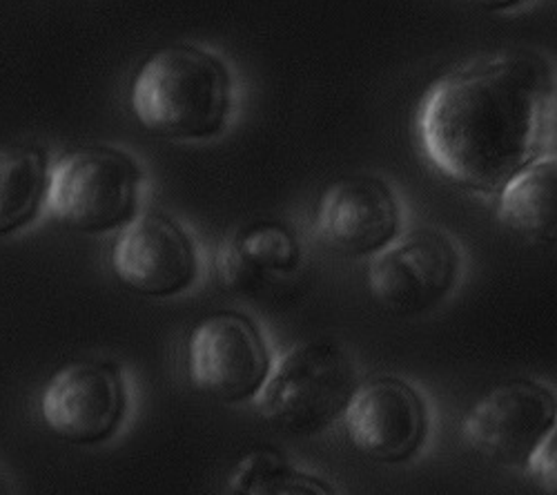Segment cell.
I'll use <instances>...</instances> for the list:
<instances>
[{"label": "cell", "instance_id": "obj_1", "mask_svg": "<svg viewBox=\"0 0 557 495\" xmlns=\"http://www.w3.org/2000/svg\"><path fill=\"white\" fill-rule=\"evenodd\" d=\"M553 70L537 52H497L431 83L414 116L429 165L448 184L495 197L544 154Z\"/></svg>", "mask_w": 557, "mask_h": 495}, {"label": "cell", "instance_id": "obj_2", "mask_svg": "<svg viewBox=\"0 0 557 495\" xmlns=\"http://www.w3.org/2000/svg\"><path fill=\"white\" fill-rule=\"evenodd\" d=\"M136 121L170 141H212L235 112V76L199 45L174 42L138 65L129 85Z\"/></svg>", "mask_w": 557, "mask_h": 495}, {"label": "cell", "instance_id": "obj_3", "mask_svg": "<svg viewBox=\"0 0 557 495\" xmlns=\"http://www.w3.org/2000/svg\"><path fill=\"white\" fill-rule=\"evenodd\" d=\"M357 386V364L342 344L308 339L272 362L255 407L272 426L308 437L342 420Z\"/></svg>", "mask_w": 557, "mask_h": 495}, {"label": "cell", "instance_id": "obj_4", "mask_svg": "<svg viewBox=\"0 0 557 495\" xmlns=\"http://www.w3.org/2000/svg\"><path fill=\"white\" fill-rule=\"evenodd\" d=\"M144 170L114 148H78L63 154L48 174L45 206L63 226L106 235L136 216Z\"/></svg>", "mask_w": 557, "mask_h": 495}, {"label": "cell", "instance_id": "obj_5", "mask_svg": "<svg viewBox=\"0 0 557 495\" xmlns=\"http://www.w3.org/2000/svg\"><path fill=\"white\" fill-rule=\"evenodd\" d=\"M461 275L455 242L435 228L399 235L366 268L368 293L397 318H422L448 299Z\"/></svg>", "mask_w": 557, "mask_h": 495}, {"label": "cell", "instance_id": "obj_6", "mask_svg": "<svg viewBox=\"0 0 557 495\" xmlns=\"http://www.w3.org/2000/svg\"><path fill=\"white\" fill-rule=\"evenodd\" d=\"M557 404L550 388L508 380L484 393L461 420V440L484 460L529 469L540 448L555 440Z\"/></svg>", "mask_w": 557, "mask_h": 495}, {"label": "cell", "instance_id": "obj_7", "mask_svg": "<svg viewBox=\"0 0 557 495\" xmlns=\"http://www.w3.org/2000/svg\"><path fill=\"white\" fill-rule=\"evenodd\" d=\"M272 362L261 329L248 314L235 310L203 318L190 331L185 350V367L195 388L225 404L255 399Z\"/></svg>", "mask_w": 557, "mask_h": 495}, {"label": "cell", "instance_id": "obj_8", "mask_svg": "<svg viewBox=\"0 0 557 495\" xmlns=\"http://www.w3.org/2000/svg\"><path fill=\"white\" fill-rule=\"evenodd\" d=\"M110 263L125 288L154 299L190 290L201 273L195 237L163 212L136 214L125 223L114 239Z\"/></svg>", "mask_w": 557, "mask_h": 495}, {"label": "cell", "instance_id": "obj_9", "mask_svg": "<svg viewBox=\"0 0 557 495\" xmlns=\"http://www.w3.org/2000/svg\"><path fill=\"white\" fill-rule=\"evenodd\" d=\"M342 420L355 451L384 465L408 462L429 437L426 399L399 378L359 384Z\"/></svg>", "mask_w": 557, "mask_h": 495}, {"label": "cell", "instance_id": "obj_10", "mask_svg": "<svg viewBox=\"0 0 557 495\" xmlns=\"http://www.w3.org/2000/svg\"><path fill=\"white\" fill-rule=\"evenodd\" d=\"M48 429L72 444L110 440L127 413L121 371L108 362H74L59 369L40 397Z\"/></svg>", "mask_w": 557, "mask_h": 495}, {"label": "cell", "instance_id": "obj_11", "mask_svg": "<svg viewBox=\"0 0 557 495\" xmlns=\"http://www.w3.org/2000/svg\"><path fill=\"white\" fill-rule=\"evenodd\" d=\"M314 235L339 255L375 257L401 235L399 199L380 176H344L319 197Z\"/></svg>", "mask_w": 557, "mask_h": 495}, {"label": "cell", "instance_id": "obj_12", "mask_svg": "<svg viewBox=\"0 0 557 495\" xmlns=\"http://www.w3.org/2000/svg\"><path fill=\"white\" fill-rule=\"evenodd\" d=\"M299 237L276 221L255 223L225 239L216 252V277L223 288L255 295L272 280L288 277L301 268Z\"/></svg>", "mask_w": 557, "mask_h": 495}, {"label": "cell", "instance_id": "obj_13", "mask_svg": "<svg viewBox=\"0 0 557 495\" xmlns=\"http://www.w3.org/2000/svg\"><path fill=\"white\" fill-rule=\"evenodd\" d=\"M555 157L540 154L495 193L497 219L531 242L555 239Z\"/></svg>", "mask_w": 557, "mask_h": 495}, {"label": "cell", "instance_id": "obj_14", "mask_svg": "<svg viewBox=\"0 0 557 495\" xmlns=\"http://www.w3.org/2000/svg\"><path fill=\"white\" fill-rule=\"evenodd\" d=\"M227 495H337L335 486L295 467L282 451L257 446L227 473Z\"/></svg>", "mask_w": 557, "mask_h": 495}, {"label": "cell", "instance_id": "obj_15", "mask_svg": "<svg viewBox=\"0 0 557 495\" xmlns=\"http://www.w3.org/2000/svg\"><path fill=\"white\" fill-rule=\"evenodd\" d=\"M48 188V163L34 148L0 150V235L29 223Z\"/></svg>", "mask_w": 557, "mask_h": 495}, {"label": "cell", "instance_id": "obj_16", "mask_svg": "<svg viewBox=\"0 0 557 495\" xmlns=\"http://www.w3.org/2000/svg\"><path fill=\"white\" fill-rule=\"evenodd\" d=\"M469 3L486 10V12H513L527 5L529 0H469Z\"/></svg>", "mask_w": 557, "mask_h": 495}, {"label": "cell", "instance_id": "obj_17", "mask_svg": "<svg viewBox=\"0 0 557 495\" xmlns=\"http://www.w3.org/2000/svg\"><path fill=\"white\" fill-rule=\"evenodd\" d=\"M0 495H12V488H10V482L3 473V469H0Z\"/></svg>", "mask_w": 557, "mask_h": 495}]
</instances>
